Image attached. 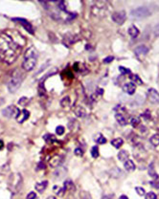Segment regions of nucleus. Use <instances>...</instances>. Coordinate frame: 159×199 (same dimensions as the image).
I'll return each instance as SVG.
<instances>
[{"mask_svg": "<svg viewBox=\"0 0 159 199\" xmlns=\"http://www.w3.org/2000/svg\"><path fill=\"white\" fill-rule=\"evenodd\" d=\"M22 43L7 32L0 34V60L7 64H12L19 57Z\"/></svg>", "mask_w": 159, "mask_h": 199, "instance_id": "obj_1", "label": "nucleus"}, {"mask_svg": "<svg viewBox=\"0 0 159 199\" xmlns=\"http://www.w3.org/2000/svg\"><path fill=\"white\" fill-rule=\"evenodd\" d=\"M38 52L34 47H31L26 51L25 56H24V60L23 62H22V68H23L25 71H32L33 70L35 65H37L38 62Z\"/></svg>", "mask_w": 159, "mask_h": 199, "instance_id": "obj_2", "label": "nucleus"}, {"mask_svg": "<svg viewBox=\"0 0 159 199\" xmlns=\"http://www.w3.org/2000/svg\"><path fill=\"white\" fill-rule=\"evenodd\" d=\"M24 79V75L21 71L16 70L12 75V78L10 79L8 83V89L11 93L16 92V90L20 87V85L22 83Z\"/></svg>", "mask_w": 159, "mask_h": 199, "instance_id": "obj_3", "label": "nucleus"}, {"mask_svg": "<svg viewBox=\"0 0 159 199\" xmlns=\"http://www.w3.org/2000/svg\"><path fill=\"white\" fill-rule=\"evenodd\" d=\"M92 15L96 17H104L106 15L107 12V8H106V4L102 1H98L94 4L91 9Z\"/></svg>", "mask_w": 159, "mask_h": 199, "instance_id": "obj_4", "label": "nucleus"}, {"mask_svg": "<svg viewBox=\"0 0 159 199\" xmlns=\"http://www.w3.org/2000/svg\"><path fill=\"white\" fill-rule=\"evenodd\" d=\"M151 11L147 7H138L130 12V15L135 19H144L151 15Z\"/></svg>", "mask_w": 159, "mask_h": 199, "instance_id": "obj_5", "label": "nucleus"}, {"mask_svg": "<svg viewBox=\"0 0 159 199\" xmlns=\"http://www.w3.org/2000/svg\"><path fill=\"white\" fill-rule=\"evenodd\" d=\"M20 113V110L18 109L17 107H16L15 105H10V106H7L6 108H4L2 110V114L4 117H6V118H17V116L19 115Z\"/></svg>", "mask_w": 159, "mask_h": 199, "instance_id": "obj_6", "label": "nucleus"}, {"mask_svg": "<svg viewBox=\"0 0 159 199\" xmlns=\"http://www.w3.org/2000/svg\"><path fill=\"white\" fill-rule=\"evenodd\" d=\"M112 20L118 25H122L126 19V13L125 11H120V12H115L112 13L111 15Z\"/></svg>", "mask_w": 159, "mask_h": 199, "instance_id": "obj_7", "label": "nucleus"}, {"mask_svg": "<svg viewBox=\"0 0 159 199\" xmlns=\"http://www.w3.org/2000/svg\"><path fill=\"white\" fill-rule=\"evenodd\" d=\"M147 97L149 102L152 105H158L159 103V93L156 89L149 88L147 92Z\"/></svg>", "mask_w": 159, "mask_h": 199, "instance_id": "obj_8", "label": "nucleus"}, {"mask_svg": "<svg viewBox=\"0 0 159 199\" xmlns=\"http://www.w3.org/2000/svg\"><path fill=\"white\" fill-rule=\"evenodd\" d=\"M13 21H17V22H19V23L23 26V28L24 29H26V31L28 32L29 34H31V35H34V33H35V31H34V28H33V26L31 25V23H29L28 21H27L26 19H23V18H13Z\"/></svg>", "mask_w": 159, "mask_h": 199, "instance_id": "obj_9", "label": "nucleus"}, {"mask_svg": "<svg viewBox=\"0 0 159 199\" xmlns=\"http://www.w3.org/2000/svg\"><path fill=\"white\" fill-rule=\"evenodd\" d=\"M63 162V157L61 155H54L53 157L50 158L49 160V165L52 167V168H58L61 163Z\"/></svg>", "mask_w": 159, "mask_h": 199, "instance_id": "obj_10", "label": "nucleus"}, {"mask_svg": "<svg viewBox=\"0 0 159 199\" xmlns=\"http://www.w3.org/2000/svg\"><path fill=\"white\" fill-rule=\"evenodd\" d=\"M149 53V48L146 45H139L134 49V54L136 57H145Z\"/></svg>", "mask_w": 159, "mask_h": 199, "instance_id": "obj_11", "label": "nucleus"}, {"mask_svg": "<svg viewBox=\"0 0 159 199\" xmlns=\"http://www.w3.org/2000/svg\"><path fill=\"white\" fill-rule=\"evenodd\" d=\"M136 90V84L133 83H128L123 85V91L129 95H133Z\"/></svg>", "mask_w": 159, "mask_h": 199, "instance_id": "obj_12", "label": "nucleus"}, {"mask_svg": "<svg viewBox=\"0 0 159 199\" xmlns=\"http://www.w3.org/2000/svg\"><path fill=\"white\" fill-rule=\"evenodd\" d=\"M29 117H30V112L28 110H26V109H23V110L20 111L19 115L17 116L16 121H17V123L22 124V123H24V122L28 119Z\"/></svg>", "mask_w": 159, "mask_h": 199, "instance_id": "obj_13", "label": "nucleus"}, {"mask_svg": "<svg viewBox=\"0 0 159 199\" xmlns=\"http://www.w3.org/2000/svg\"><path fill=\"white\" fill-rule=\"evenodd\" d=\"M67 174V169L66 168H58L55 172H54V175H55V177L58 178V179H62L64 176Z\"/></svg>", "mask_w": 159, "mask_h": 199, "instance_id": "obj_14", "label": "nucleus"}, {"mask_svg": "<svg viewBox=\"0 0 159 199\" xmlns=\"http://www.w3.org/2000/svg\"><path fill=\"white\" fill-rule=\"evenodd\" d=\"M148 172H149V175L151 176L152 178H153L154 180H157V179H158V174L156 173L155 170H154V163H153V162H152L151 164L149 165Z\"/></svg>", "mask_w": 159, "mask_h": 199, "instance_id": "obj_15", "label": "nucleus"}, {"mask_svg": "<svg viewBox=\"0 0 159 199\" xmlns=\"http://www.w3.org/2000/svg\"><path fill=\"white\" fill-rule=\"evenodd\" d=\"M74 112L77 117H79V118H84V117L86 116V111L85 109L81 105H78L77 106L75 109H74Z\"/></svg>", "mask_w": 159, "mask_h": 199, "instance_id": "obj_16", "label": "nucleus"}, {"mask_svg": "<svg viewBox=\"0 0 159 199\" xmlns=\"http://www.w3.org/2000/svg\"><path fill=\"white\" fill-rule=\"evenodd\" d=\"M124 168L126 171H133L136 169V166L133 163V161H131V160L129 159L128 161H126L124 163Z\"/></svg>", "mask_w": 159, "mask_h": 199, "instance_id": "obj_17", "label": "nucleus"}, {"mask_svg": "<svg viewBox=\"0 0 159 199\" xmlns=\"http://www.w3.org/2000/svg\"><path fill=\"white\" fill-rule=\"evenodd\" d=\"M47 185H48V182L47 181H42V182H40V183H38L37 185H35V191L37 192H43L45 189H46V188H47Z\"/></svg>", "mask_w": 159, "mask_h": 199, "instance_id": "obj_18", "label": "nucleus"}, {"mask_svg": "<svg viewBox=\"0 0 159 199\" xmlns=\"http://www.w3.org/2000/svg\"><path fill=\"white\" fill-rule=\"evenodd\" d=\"M115 119L118 122V124L121 125H126V124H128V123H126V120L125 118V116L123 115V113L117 112L115 114Z\"/></svg>", "mask_w": 159, "mask_h": 199, "instance_id": "obj_19", "label": "nucleus"}, {"mask_svg": "<svg viewBox=\"0 0 159 199\" xmlns=\"http://www.w3.org/2000/svg\"><path fill=\"white\" fill-rule=\"evenodd\" d=\"M129 152L126 150H121L119 153H118V159L124 163L129 160Z\"/></svg>", "mask_w": 159, "mask_h": 199, "instance_id": "obj_20", "label": "nucleus"}, {"mask_svg": "<svg viewBox=\"0 0 159 199\" xmlns=\"http://www.w3.org/2000/svg\"><path fill=\"white\" fill-rule=\"evenodd\" d=\"M129 35L131 38H137L138 37V35H139V30L136 28L135 26H131V27H129Z\"/></svg>", "mask_w": 159, "mask_h": 199, "instance_id": "obj_21", "label": "nucleus"}, {"mask_svg": "<svg viewBox=\"0 0 159 199\" xmlns=\"http://www.w3.org/2000/svg\"><path fill=\"white\" fill-rule=\"evenodd\" d=\"M149 143H151L153 147L159 146V134H154L149 138Z\"/></svg>", "mask_w": 159, "mask_h": 199, "instance_id": "obj_22", "label": "nucleus"}, {"mask_svg": "<svg viewBox=\"0 0 159 199\" xmlns=\"http://www.w3.org/2000/svg\"><path fill=\"white\" fill-rule=\"evenodd\" d=\"M123 144H124V141H123V139H121V138H116L111 141V144L116 148L121 147L123 146Z\"/></svg>", "mask_w": 159, "mask_h": 199, "instance_id": "obj_23", "label": "nucleus"}, {"mask_svg": "<svg viewBox=\"0 0 159 199\" xmlns=\"http://www.w3.org/2000/svg\"><path fill=\"white\" fill-rule=\"evenodd\" d=\"M61 105L62 107L69 106V105H70V98L68 97V96L62 98V99L61 100Z\"/></svg>", "mask_w": 159, "mask_h": 199, "instance_id": "obj_24", "label": "nucleus"}, {"mask_svg": "<svg viewBox=\"0 0 159 199\" xmlns=\"http://www.w3.org/2000/svg\"><path fill=\"white\" fill-rule=\"evenodd\" d=\"M119 173H120V174H123V172L119 170V168H114V169H113V170L110 171V174L112 175V177H115V178L121 177V175H119Z\"/></svg>", "mask_w": 159, "mask_h": 199, "instance_id": "obj_25", "label": "nucleus"}, {"mask_svg": "<svg viewBox=\"0 0 159 199\" xmlns=\"http://www.w3.org/2000/svg\"><path fill=\"white\" fill-rule=\"evenodd\" d=\"M130 80L133 81V83H134V84H140V85H141V84L143 83V81L139 79V77H138L137 75L131 76V77H130Z\"/></svg>", "mask_w": 159, "mask_h": 199, "instance_id": "obj_26", "label": "nucleus"}, {"mask_svg": "<svg viewBox=\"0 0 159 199\" xmlns=\"http://www.w3.org/2000/svg\"><path fill=\"white\" fill-rule=\"evenodd\" d=\"M64 188L65 189H69V191H71L72 189H74V185H73V182L70 180H67L64 182Z\"/></svg>", "mask_w": 159, "mask_h": 199, "instance_id": "obj_27", "label": "nucleus"}, {"mask_svg": "<svg viewBox=\"0 0 159 199\" xmlns=\"http://www.w3.org/2000/svg\"><path fill=\"white\" fill-rule=\"evenodd\" d=\"M29 102V99L26 98V97H22L19 101H18V105H21V106H26L27 103Z\"/></svg>", "mask_w": 159, "mask_h": 199, "instance_id": "obj_28", "label": "nucleus"}, {"mask_svg": "<svg viewBox=\"0 0 159 199\" xmlns=\"http://www.w3.org/2000/svg\"><path fill=\"white\" fill-rule=\"evenodd\" d=\"M91 155H92L93 158H97L99 156V148H98V147L95 146V147H93L91 148Z\"/></svg>", "mask_w": 159, "mask_h": 199, "instance_id": "obj_29", "label": "nucleus"}, {"mask_svg": "<svg viewBox=\"0 0 159 199\" xmlns=\"http://www.w3.org/2000/svg\"><path fill=\"white\" fill-rule=\"evenodd\" d=\"M135 192H137V194H138V195H140V196L146 195V192H145V189L143 188H141V187H136L135 188Z\"/></svg>", "mask_w": 159, "mask_h": 199, "instance_id": "obj_30", "label": "nucleus"}, {"mask_svg": "<svg viewBox=\"0 0 159 199\" xmlns=\"http://www.w3.org/2000/svg\"><path fill=\"white\" fill-rule=\"evenodd\" d=\"M139 124H140V120H139V118H132L130 120V125L133 126V128H136V126H138L139 125Z\"/></svg>", "mask_w": 159, "mask_h": 199, "instance_id": "obj_31", "label": "nucleus"}, {"mask_svg": "<svg viewBox=\"0 0 159 199\" xmlns=\"http://www.w3.org/2000/svg\"><path fill=\"white\" fill-rule=\"evenodd\" d=\"M56 133L61 136V135H62L63 133H64V128H63L62 125H58V126H57V128H56Z\"/></svg>", "mask_w": 159, "mask_h": 199, "instance_id": "obj_32", "label": "nucleus"}, {"mask_svg": "<svg viewBox=\"0 0 159 199\" xmlns=\"http://www.w3.org/2000/svg\"><path fill=\"white\" fill-rule=\"evenodd\" d=\"M96 142L98 143V144H106V139L104 138L103 135H100L99 136V138H97L96 139Z\"/></svg>", "mask_w": 159, "mask_h": 199, "instance_id": "obj_33", "label": "nucleus"}, {"mask_svg": "<svg viewBox=\"0 0 159 199\" xmlns=\"http://www.w3.org/2000/svg\"><path fill=\"white\" fill-rule=\"evenodd\" d=\"M149 184H151V186L154 189H159V181L158 180H153L152 181V182H149Z\"/></svg>", "mask_w": 159, "mask_h": 199, "instance_id": "obj_34", "label": "nucleus"}, {"mask_svg": "<svg viewBox=\"0 0 159 199\" xmlns=\"http://www.w3.org/2000/svg\"><path fill=\"white\" fill-rule=\"evenodd\" d=\"M146 199H157V195L154 192H149L146 194Z\"/></svg>", "mask_w": 159, "mask_h": 199, "instance_id": "obj_35", "label": "nucleus"}, {"mask_svg": "<svg viewBox=\"0 0 159 199\" xmlns=\"http://www.w3.org/2000/svg\"><path fill=\"white\" fill-rule=\"evenodd\" d=\"M113 60H114V57H112V56H108V57H106L104 60V63H106V64H107V63H110V62H112V61H113Z\"/></svg>", "mask_w": 159, "mask_h": 199, "instance_id": "obj_36", "label": "nucleus"}, {"mask_svg": "<svg viewBox=\"0 0 159 199\" xmlns=\"http://www.w3.org/2000/svg\"><path fill=\"white\" fill-rule=\"evenodd\" d=\"M27 199H35L37 198V193H35V192H31L28 193V195H27L26 197Z\"/></svg>", "mask_w": 159, "mask_h": 199, "instance_id": "obj_37", "label": "nucleus"}, {"mask_svg": "<svg viewBox=\"0 0 159 199\" xmlns=\"http://www.w3.org/2000/svg\"><path fill=\"white\" fill-rule=\"evenodd\" d=\"M119 70L122 74H129L130 73V70H129L128 68H125V67H119Z\"/></svg>", "mask_w": 159, "mask_h": 199, "instance_id": "obj_38", "label": "nucleus"}, {"mask_svg": "<svg viewBox=\"0 0 159 199\" xmlns=\"http://www.w3.org/2000/svg\"><path fill=\"white\" fill-rule=\"evenodd\" d=\"M153 33H154V35H155V37H159V24L154 27Z\"/></svg>", "mask_w": 159, "mask_h": 199, "instance_id": "obj_39", "label": "nucleus"}, {"mask_svg": "<svg viewBox=\"0 0 159 199\" xmlns=\"http://www.w3.org/2000/svg\"><path fill=\"white\" fill-rule=\"evenodd\" d=\"M75 154L77 156H81L83 155V150H81V148H76L75 149Z\"/></svg>", "mask_w": 159, "mask_h": 199, "instance_id": "obj_40", "label": "nucleus"}, {"mask_svg": "<svg viewBox=\"0 0 159 199\" xmlns=\"http://www.w3.org/2000/svg\"><path fill=\"white\" fill-rule=\"evenodd\" d=\"M58 7H60V9L61 11H65V6H64V2H63V1L58 2Z\"/></svg>", "mask_w": 159, "mask_h": 199, "instance_id": "obj_41", "label": "nucleus"}, {"mask_svg": "<svg viewBox=\"0 0 159 199\" xmlns=\"http://www.w3.org/2000/svg\"><path fill=\"white\" fill-rule=\"evenodd\" d=\"M142 117L146 119V120H149V119H151V114H149V112L147 111V112H145L144 114L142 115Z\"/></svg>", "mask_w": 159, "mask_h": 199, "instance_id": "obj_42", "label": "nucleus"}, {"mask_svg": "<svg viewBox=\"0 0 159 199\" xmlns=\"http://www.w3.org/2000/svg\"><path fill=\"white\" fill-rule=\"evenodd\" d=\"M44 169H45V165L43 163H39L38 166V170H44Z\"/></svg>", "mask_w": 159, "mask_h": 199, "instance_id": "obj_43", "label": "nucleus"}, {"mask_svg": "<svg viewBox=\"0 0 159 199\" xmlns=\"http://www.w3.org/2000/svg\"><path fill=\"white\" fill-rule=\"evenodd\" d=\"M97 92H98V94L100 95V96H102V95L104 94V90L101 89V88H98V89H97Z\"/></svg>", "mask_w": 159, "mask_h": 199, "instance_id": "obj_44", "label": "nucleus"}, {"mask_svg": "<svg viewBox=\"0 0 159 199\" xmlns=\"http://www.w3.org/2000/svg\"><path fill=\"white\" fill-rule=\"evenodd\" d=\"M118 199H129V198H128V196H126V195H121Z\"/></svg>", "mask_w": 159, "mask_h": 199, "instance_id": "obj_45", "label": "nucleus"}, {"mask_svg": "<svg viewBox=\"0 0 159 199\" xmlns=\"http://www.w3.org/2000/svg\"><path fill=\"white\" fill-rule=\"evenodd\" d=\"M3 146H4V144H3V142H2V141H0V149H1V148L3 147Z\"/></svg>", "mask_w": 159, "mask_h": 199, "instance_id": "obj_46", "label": "nucleus"}, {"mask_svg": "<svg viewBox=\"0 0 159 199\" xmlns=\"http://www.w3.org/2000/svg\"><path fill=\"white\" fill-rule=\"evenodd\" d=\"M46 199H57L55 196H49V197H47Z\"/></svg>", "mask_w": 159, "mask_h": 199, "instance_id": "obj_47", "label": "nucleus"}, {"mask_svg": "<svg viewBox=\"0 0 159 199\" xmlns=\"http://www.w3.org/2000/svg\"><path fill=\"white\" fill-rule=\"evenodd\" d=\"M3 102H4V101H3V100H2V99H0V105H1Z\"/></svg>", "mask_w": 159, "mask_h": 199, "instance_id": "obj_48", "label": "nucleus"}]
</instances>
